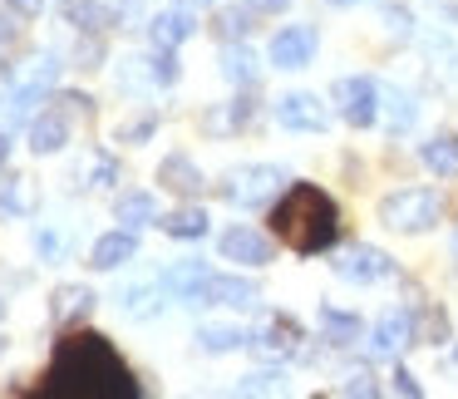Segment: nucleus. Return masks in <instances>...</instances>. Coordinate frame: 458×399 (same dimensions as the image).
<instances>
[{"mask_svg":"<svg viewBox=\"0 0 458 399\" xmlns=\"http://www.w3.org/2000/svg\"><path fill=\"white\" fill-rule=\"evenodd\" d=\"M89 306H94V291L89 286H60L50 296V320H55V326H70V320L84 316Z\"/></svg>","mask_w":458,"mask_h":399,"instance_id":"19","label":"nucleus"},{"mask_svg":"<svg viewBox=\"0 0 458 399\" xmlns=\"http://www.w3.org/2000/svg\"><path fill=\"white\" fill-rule=\"evenodd\" d=\"M271 232H276L291 251L316 257V251L335 247L340 212H335V202H330L320 188H310V183H291L286 198L271 208Z\"/></svg>","mask_w":458,"mask_h":399,"instance_id":"2","label":"nucleus"},{"mask_svg":"<svg viewBox=\"0 0 458 399\" xmlns=\"http://www.w3.org/2000/svg\"><path fill=\"white\" fill-rule=\"evenodd\" d=\"M45 395L55 399H139V379L99 330H70L45 369Z\"/></svg>","mask_w":458,"mask_h":399,"instance_id":"1","label":"nucleus"},{"mask_svg":"<svg viewBox=\"0 0 458 399\" xmlns=\"http://www.w3.org/2000/svg\"><path fill=\"white\" fill-rule=\"evenodd\" d=\"M454 251H458V237H454Z\"/></svg>","mask_w":458,"mask_h":399,"instance_id":"43","label":"nucleus"},{"mask_svg":"<svg viewBox=\"0 0 458 399\" xmlns=\"http://www.w3.org/2000/svg\"><path fill=\"white\" fill-rule=\"evenodd\" d=\"M192 30H198V15H192L188 5H163V11L148 21V40L163 45V50H178Z\"/></svg>","mask_w":458,"mask_h":399,"instance_id":"11","label":"nucleus"},{"mask_svg":"<svg viewBox=\"0 0 458 399\" xmlns=\"http://www.w3.org/2000/svg\"><path fill=\"white\" fill-rule=\"evenodd\" d=\"M310 55H316V30L310 25H286L271 40V64L276 70H301V64H310Z\"/></svg>","mask_w":458,"mask_h":399,"instance_id":"7","label":"nucleus"},{"mask_svg":"<svg viewBox=\"0 0 458 399\" xmlns=\"http://www.w3.org/2000/svg\"><path fill=\"white\" fill-rule=\"evenodd\" d=\"M330 5H355V0H330Z\"/></svg>","mask_w":458,"mask_h":399,"instance_id":"41","label":"nucleus"},{"mask_svg":"<svg viewBox=\"0 0 458 399\" xmlns=\"http://www.w3.org/2000/svg\"><path fill=\"white\" fill-rule=\"evenodd\" d=\"M158 227L168 232V237H178V242H198V237H208V212L202 208H178V212H168V217H158Z\"/></svg>","mask_w":458,"mask_h":399,"instance_id":"20","label":"nucleus"},{"mask_svg":"<svg viewBox=\"0 0 458 399\" xmlns=\"http://www.w3.org/2000/svg\"><path fill=\"white\" fill-rule=\"evenodd\" d=\"M385 104H389V129H394V133H399V129H409V123H414V114H419V109H414V99H409L404 89L385 94Z\"/></svg>","mask_w":458,"mask_h":399,"instance_id":"27","label":"nucleus"},{"mask_svg":"<svg viewBox=\"0 0 458 399\" xmlns=\"http://www.w3.org/2000/svg\"><path fill=\"white\" fill-rule=\"evenodd\" d=\"M438 212H444V202H438L434 188H404L379 202V222L389 232H428L438 222Z\"/></svg>","mask_w":458,"mask_h":399,"instance_id":"3","label":"nucleus"},{"mask_svg":"<svg viewBox=\"0 0 458 399\" xmlns=\"http://www.w3.org/2000/svg\"><path fill=\"white\" fill-rule=\"evenodd\" d=\"M276 123L296 133H320L326 129V104L316 94H286V99H276Z\"/></svg>","mask_w":458,"mask_h":399,"instance_id":"8","label":"nucleus"},{"mask_svg":"<svg viewBox=\"0 0 458 399\" xmlns=\"http://www.w3.org/2000/svg\"><path fill=\"white\" fill-rule=\"evenodd\" d=\"M251 11H267V15H276V11H286L291 0H247Z\"/></svg>","mask_w":458,"mask_h":399,"instance_id":"39","label":"nucleus"},{"mask_svg":"<svg viewBox=\"0 0 458 399\" xmlns=\"http://www.w3.org/2000/svg\"><path fill=\"white\" fill-rule=\"evenodd\" d=\"M247 330H237V326H202L198 330V345L208 350V355H227V350H237V345H247Z\"/></svg>","mask_w":458,"mask_h":399,"instance_id":"25","label":"nucleus"},{"mask_svg":"<svg viewBox=\"0 0 458 399\" xmlns=\"http://www.w3.org/2000/svg\"><path fill=\"white\" fill-rule=\"evenodd\" d=\"M222 74H227L232 84H257V55L247 50V45H232L222 50Z\"/></svg>","mask_w":458,"mask_h":399,"instance_id":"24","label":"nucleus"},{"mask_svg":"<svg viewBox=\"0 0 458 399\" xmlns=\"http://www.w3.org/2000/svg\"><path fill=\"white\" fill-rule=\"evenodd\" d=\"M257 296H261L257 281H247V276H217V271H212V276L188 296V306H237V310H247V306H257Z\"/></svg>","mask_w":458,"mask_h":399,"instance_id":"6","label":"nucleus"},{"mask_svg":"<svg viewBox=\"0 0 458 399\" xmlns=\"http://www.w3.org/2000/svg\"><path fill=\"white\" fill-rule=\"evenodd\" d=\"M0 310H5V301H0Z\"/></svg>","mask_w":458,"mask_h":399,"instance_id":"45","label":"nucleus"},{"mask_svg":"<svg viewBox=\"0 0 458 399\" xmlns=\"http://www.w3.org/2000/svg\"><path fill=\"white\" fill-rule=\"evenodd\" d=\"M109 183H114V163L99 158V168H94V188H109Z\"/></svg>","mask_w":458,"mask_h":399,"instance_id":"37","label":"nucleus"},{"mask_svg":"<svg viewBox=\"0 0 458 399\" xmlns=\"http://www.w3.org/2000/svg\"><path fill=\"white\" fill-rule=\"evenodd\" d=\"M133 251H139L133 227H114V232H104V237L94 242L89 267H94V271H114V267H123V261H133Z\"/></svg>","mask_w":458,"mask_h":399,"instance_id":"15","label":"nucleus"},{"mask_svg":"<svg viewBox=\"0 0 458 399\" xmlns=\"http://www.w3.org/2000/svg\"><path fill=\"white\" fill-rule=\"evenodd\" d=\"M394 389H399V395H419V379L409 375V369H399V375H394Z\"/></svg>","mask_w":458,"mask_h":399,"instance_id":"38","label":"nucleus"},{"mask_svg":"<svg viewBox=\"0 0 458 399\" xmlns=\"http://www.w3.org/2000/svg\"><path fill=\"white\" fill-rule=\"evenodd\" d=\"M158 188L178 192V198H192V192L202 188L198 163H192L188 153H173V158H163V163H158Z\"/></svg>","mask_w":458,"mask_h":399,"instance_id":"17","label":"nucleus"},{"mask_svg":"<svg viewBox=\"0 0 458 399\" xmlns=\"http://www.w3.org/2000/svg\"><path fill=\"white\" fill-rule=\"evenodd\" d=\"M5 158H11V139L0 133V168H5Z\"/></svg>","mask_w":458,"mask_h":399,"instance_id":"40","label":"nucleus"},{"mask_svg":"<svg viewBox=\"0 0 458 399\" xmlns=\"http://www.w3.org/2000/svg\"><path fill=\"white\" fill-rule=\"evenodd\" d=\"M163 281H153V286H133V291H123V301H119V310L129 320H148V316H158L163 310Z\"/></svg>","mask_w":458,"mask_h":399,"instance_id":"22","label":"nucleus"},{"mask_svg":"<svg viewBox=\"0 0 458 399\" xmlns=\"http://www.w3.org/2000/svg\"><path fill=\"white\" fill-rule=\"evenodd\" d=\"M301 326L291 316H271L267 326L257 330V335H251V345L261 350V355H301Z\"/></svg>","mask_w":458,"mask_h":399,"instance_id":"14","label":"nucleus"},{"mask_svg":"<svg viewBox=\"0 0 458 399\" xmlns=\"http://www.w3.org/2000/svg\"><path fill=\"white\" fill-rule=\"evenodd\" d=\"M208 276H212V271L202 267V261H178V267L163 271V291H173L178 301H188V296H192V291H198Z\"/></svg>","mask_w":458,"mask_h":399,"instance_id":"21","label":"nucleus"},{"mask_svg":"<svg viewBox=\"0 0 458 399\" xmlns=\"http://www.w3.org/2000/svg\"><path fill=\"white\" fill-rule=\"evenodd\" d=\"M340 395H375V379H369V375H345Z\"/></svg>","mask_w":458,"mask_h":399,"instance_id":"33","label":"nucleus"},{"mask_svg":"<svg viewBox=\"0 0 458 399\" xmlns=\"http://www.w3.org/2000/svg\"><path fill=\"white\" fill-rule=\"evenodd\" d=\"M60 15H64V25H74V30H84V35H99V30H109V25H119V15H114L109 5H99V0H64Z\"/></svg>","mask_w":458,"mask_h":399,"instance_id":"16","label":"nucleus"},{"mask_svg":"<svg viewBox=\"0 0 458 399\" xmlns=\"http://www.w3.org/2000/svg\"><path fill=\"white\" fill-rule=\"evenodd\" d=\"M237 389H242V395H276V389H281V369H257V375H247Z\"/></svg>","mask_w":458,"mask_h":399,"instance_id":"30","label":"nucleus"},{"mask_svg":"<svg viewBox=\"0 0 458 399\" xmlns=\"http://www.w3.org/2000/svg\"><path fill=\"white\" fill-rule=\"evenodd\" d=\"M0 350H5V340H0Z\"/></svg>","mask_w":458,"mask_h":399,"instance_id":"44","label":"nucleus"},{"mask_svg":"<svg viewBox=\"0 0 458 399\" xmlns=\"http://www.w3.org/2000/svg\"><path fill=\"white\" fill-rule=\"evenodd\" d=\"M217 251L227 261H242V267H267L271 261V242L261 237V232H251V227H227L217 237Z\"/></svg>","mask_w":458,"mask_h":399,"instance_id":"9","label":"nucleus"},{"mask_svg":"<svg viewBox=\"0 0 458 399\" xmlns=\"http://www.w3.org/2000/svg\"><path fill=\"white\" fill-rule=\"evenodd\" d=\"M335 104H340V114H345V123H355V129H369V123L379 119V89H375V80H365V74L340 80L335 84Z\"/></svg>","mask_w":458,"mask_h":399,"instance_id":"5","label":"nucleus"},{"mask_svg":"<svg viewBox=\"0 0 458 399\" xmlns=\"http://www.w3.org/2000/svg\"><path fill=\"white\" fill-rule=\"evenodd\" d=\"M286 183H291L286 168H276V163H247V168L227 173L222 198H227L232 208H261V202H271Z\"/></svg>","mask_w":458,"mask_h":399,"instance_id":"4","label":"nucleus"},{"mask_svg":"<svg viewBox=\"0 0 458 399\" xmlns=\"http://www.w3.org/2000/svg\"><path fill=\"white\" fill-rule=\"evenodd\" d=\"M25 212V178L0 183V217H21Z\"/></svg>","mask_w":458,"mask_h":399,"instance_id":"28","label":"nucleus"},{"mask_svg":"<svg viewBox=\"0 0 458 399\" xmlns=\"http://www.w3.org/2000/svg\"><path fill=\"white\" fill-rule=\"evenodd\" d=\"M409 340H414V326H409V316H404V310H385V316L375 320V330H369V355L389 360V355H399Z\"/></svg>","mask_w":458,"mask_h":399,"instance_id":"13","label":"nucleus"},{"mask_svg":"<svg viewBox=\"0 0 458 399\" xmlns=\"http://www.w3.org/2000/svg\"><path fill=\"white\" fill-rule=\"evenodd\" d=\"M320 326H326V335L335 340V345H350V340L360 335V320L355 316H345V310H320Z\"/></svg>","mask_w":458,"mask_h":399,"instance_id":"26","label":"nucleus"},{"mask_svg":"<svg viewBox=\"0 0 458 399\" xmlns=\"http://www.w3.org/2000/svg\"><path fill=\"white\" fill-rule=\"evenodd\" d=\"M148 74H153L158 84H173V80H178V60H173V50L153 45V55H148Z\"/></svg>","mask_w":458,"mask_h":399,"instance_id":"29","label":"nucleus"},{"mask_svg":"<svg viewBox=\"0 0 458 399\" xmlns=\"http://www.w3.org/2000/svg\"><path fill=\"white\" fill-rule=\"evenodd\" d=\"M21 40V30H15V21L5 11H0V50H11V45Z\"/></svg>","mask_w":458,"mask_h":399,"instance_id":"34","label":"nucleus"},{"mask_svg":"<svg viewBox=\"0 0 458 399\" xmlns=\"http://www.w3.org/2000/svg\"><path fill=\"white\" fill-rule=\"evenodd\" d=\"M35 251H45V257H55V251H60V242H55V232H35Z\"/></svg>","mask_w":458,"mask_h":399,"instance_id":"36","label":"nucleus"},{"mask_svg":"<svg viewBox=\"0 0 458 399\" xmlns=\"http://www.w3.org/2000/svg\"><path fill=\"white\" fill-rule=\"evenodd\" d=\"M70 99H60L55 109H40V119L30 123V149L35 153H60L70 143Z\"/></svg>","mask_w":458,"mask_h":399,"instance_id":"12","label":"nucleus"},{"mask_svg":"<svg viewBox=\"0 0 458 399\" xmlns=\"http://www.w3.org/2000/svg\"><path fill=\"white\" fill-rule=\"evenodd\" d=\"M419 158H424V168H434L438 178H454V173H458V139L438 133V139L424 143V153H419Z\"/></svg>","mask_w":458,"mask_h":399,"instance_id":"23","label":"nucleus"},{"mask_svg":"<svg viewBox=\"0 0 458 399\" xmlns=\"http://www.w3.org/2000/svg\"><path fill=\"white\" fill-rule=\"evenodd\" d=\"M114 222L119 227H158V202L148 198V192H123L119 202H114Z\"/></svg>","mask_w":458,"mask_h":399,"instance_id":"18","label":"nucleus"},{"mask_svg":"<svg viewBox=\"0 0 458 399\" xmlns=\"http://www.w3.org/2000/svg\"><path fill=\"white\" fill-rule=\"evenodd\" d=\"M385 21H389V30H394L399 40H409V11H399V5H385Z\"/></svg>","mask_w":458,"mask_h":399,"instance_id":"32","label":"nucleus"},{"mask_svg":"<svg viewBox=\"0 0 458 399\" xmlns=\"http://www.w3.org/2000/svg\"><path fill=\"white\" fill-rule=\"evenodd\" d=\"M11 11H15V15H25V21H35V15L45 11V0H11Z\"/></svg>","mask_w":458,"mask_h":399,"instance_id":"35","label":"nucleus"},{"mask_svg":"<svg viewBox=\"0 0 458 399\" xmlns=\"http://www.w3.org/2000/svg\"><path fill=\"white\" fill-rule=\"evenodd\" d=\"M192 5H217V0H192Z\"/></svg>","mask_w":458,"mask_h":399,"instance_id":"42","label":"nucleus"},{"mask_svg":"<svg viewBox=\"0 0 458 399\" xmlns=\"http://www.w3.org/2000/svg\"><path fill=\"white\" fill-rule=\"evenodd\" d=\"M251 11V5H247ZM247 11H222L217 15V30H222V40H242V35L251 30V15Z\"/></svg>","mask_w":458,"mask_h":399,"instance_id":"31","label":"nucleus"},{"mask_svg":"<svg viewBox=\"0 0 458 399\" xmlns=\"http://www.w3.org/2000/svg\"><path fill=\"white\" fill-rule=\"evenodd\" d=\"M389 271H394V261H389L379 247H355V251H345V257L335 261V276L355 281V286H369V281H385Z\"/></svg>","mask_w":458,"mask_h":399,"instance_id":"10","label":"nucleus"}]
</instances>
